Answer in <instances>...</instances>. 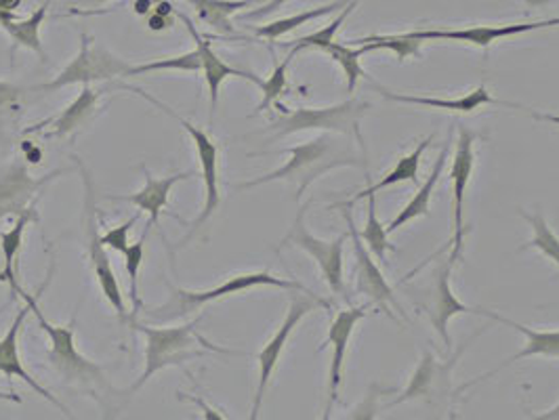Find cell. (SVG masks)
I'll return each instance as SVG.
<instances>
[{"label":"cell","mask_w":559,"mask_h":420,"mask_svg":"<svg viewBox=\"0 0 559 420\" xmlns=\"http://www.w3.org/2000/svg\"><path fill=\"white\" fill-rule=\"evenodd\" d=\"M532 116H534L536 120H547V122H554V124H559V116H554V113L532 112Z\"/></svg>","instance_id":"cell-47"},{"label":"cell","mask_w":559,"mask_h":420,"mask_svg":"<svg viewBox=\"0 0 559 420\" xmlns=\"http://www.w3.org/2000/svg\"><path fill=\"white\" fill-rule=\"evenodd\" d=\"M476 313L477 315L488 317V320H495V322H499V324H504V326H509V328H515L518 333H522V335L526 336V347H524L522 351H518L515 356L507 358V360L497 365V368H492L490 372H486V374L477 376L474 381L465 383L459 392H465V389L476 387L479 383H484L486 379H490L492 374L501 372L507 365L515 364V362H520V360H524V358L545 356V358H558L559 360V331H532V328L524 326V324H518V322H513V320H509V317H503V315H499V313H495V311H486V309H476Z\"/></svg>","instance_id":"cell-17"},{"label":"cell","mask_w":559,"mask_h":420,"mask_svg":"<svg viewBox=\"0 0 559 420\" xmlns=\"http://www.w3.org/2000/svg\"><path fill=\"white\" fill-rule=\"evenodd\" d=\"M32 221H38L36 215V204H32L28 211H24L20 217H15V225L7 231H0V251H2V269H0V281L9 284L13 297H17L22 284H20V276H17V256L22 251L24 244V233L26 227Z\"/></svg>","instance_id":"cell-23"},{"label":"cell","mask_w":559,"mask_h":420,"mask_svg":"<svg viewBox=\"0 0 559 420\" xmlns=\"http://www.w3.org/2000/svg\"><path fill=\"white\" fill-rule=\"evenodd\" d=\"M127 88L133 91V93H138L145 101L154 104L156 108H160V110L168 113V116H173V118L188 131V135L192 137V143H194V147H197L198 163H200V170H202V183H204V204H202V211H200V215H198L197 219L188 225V227H190L188 236H186L183 240H179V244L173 249V251H179V249H183V247L197 236L198 231H200V227H204V225L211 221V217H213V215L219 211V206H222V190H219V145L211 140V135H209L206 131H202L194 122L181 118L179 113L173 112L163 101H158L156 97L147 95L143 88H138V86H127Z\"/></svg>","instance_id":"cell-4"},{"label":"cell","mask_w":559,"mask_h":420,"mask_svg":"<svg viewBox=\"0 0 559 420\" xmlns=\"http://www.w3.org/2000/svg\"><path fill=\"white\" fill-rule=\"evenodd\" d=\"M354 45L360 49V53H372V51H393L400 61L408 57H420V45L423 40L413 38L408 32L406 34H395V36H366L360 40H354Z\"/></svg>","instance_id":"cell-29"},{"label":"cell","mask_w":559,"mask_h":420,"mask_svg":"<svg viewBox=\"0 0 559 420\" xmlns=\"http://www.w3.org/2000/svg\"><path fill=\"white\" fill-rule=\"evenodd\" d=\"M288 0H270V2H265L263 7H259V9H252V11H247V13H242V20H259V17H265V15H270V13H274V11H278L282 4H286Z\"/></svg>","instance_id":"cell-42"},{"label":"cell","mask_w":559,"mask_h":420,"mask_svg":"<svg viewBox=\"0 0 559 420\" xmlns=\"http://www.w3.org/2000/svg\"><path fill=\"white\" fill-rule=\"evenodd\" d=\"M200 317H194L192 322H186L181 326H143L140 322H133L131 326L138 328L141 335L145 336V368L140 374V379L124 392H118L120 399V410L129 404V399L140 393L150 379H154L158 372L173 368V365H183L192 360H200L209 353H222V356H242V351L225 349L215 343H211L206 336L198 333Z\"/></svg>","instance_id":"cell-2"},{"label":"cell","mask_w":559,"mask_h":420,"mask_svg":"<svg viewBox=\"0 0 559 420\" xmlns=\"http://www.w3.org/2000/svg\"><path fill=\"white\" fill-rule=\"evenodd\" d=\"M140 219L141 211L138 215H133L131 219H127L124 224L116 225L112 229H108L106 233H102L104 247L110 249V251L120 252V254H124V252L129 251V247H131V240H129L131 229L140 224Z\"/></svg>","instance_id":"cell-38"},{"label":"cell","mask_w":559,"mask_h":420,"mask_svg":"<svg viewBox=\"0 0 559 420\" xmlns=\"http://www.w3.org/2000/svg\"><path fill=\"white\" fill-rule=\"evenodd\" d=\"M520 215L532 225L534 229V238L531 240V244H526L524 249H536L540 254H545L549 261H554L559 267V238L551 231V227L547 224L545 215L543 213H532L526 215L524 211H520ZM522 249V251H524Z\"/></svg>","instance_id":"cell-35"},{"label":"cell","mask_w":559,"mask_h":420,"mask_svg":"<svg viewBox=\"0 0 559 420\" xmlns=\"http://www.w3.org/2000/svg\"><path fill=\"white\" fill-rule=\"evenodd\" d=\"M0 399H4V401H15V404H22V397H20V395H17L15 392H0Z\"/></svg>","instance_id":"cell-49"},{"label":"cell","mask_w":559,"mask_h":420,"mask_svg":"<svg viewBox=\"0 0 559 420\" xmlns=\"http://www.w3.org/2000/svg\"><path fill=\"white\" fill-rule=\"evenodd\" d=\"M177 399H181V401H190V404L198 406V408H200V412H202V420H227L224 415H222V410L213 408L211 404H206V399H202V397H198V395L177 392Z\"/></svg>","instance_id":"cell-40"},{"label":"cell","mask_w":559,"mask_h":420,"mask_svg":"<svg viewBox=\"0 0 559 420\" xmlns=\"http://www.w3.org/2000/svg\"><path fill=\"white\" fill-rule=\"evenodd\" d=\"M81 4H88V7H99V4H106L108 0H79Z\"/></svg>","instance_id":"cell-52"},{"label":"cell","mask_w":559,"mask_h":420,"mask_svg":"<svg viewBox=\"0 0 559 420\" xmlns=\"http://www.w3.org/2000/svg\"><path fill=\"white\" fill-rule=\"evenodd\" d=\"M293 57L288 53V57L282 61V63H276V68H274V72H272V76L267 79V81H263V84L259 86L261 88V93H263V99H261V104L257 106V110L254 113L265 112V110H270L276 101H278L280 97L284 95V91H286V86H288V65H290V61H293Z\"/></svg>","instance_id":"cell-37"},{"label":"cell","mask_w":559,"mask_h":420,"mask_svg":"<svg viewBox=\"0 0 559 420\" xmlns=\"http://www.w3.org/2000/svg\"><path fill=\"white\" fill-rule=\"evenodd\" d=\"M165 70H173V72H188V74H198L202 72V61H200V53L198 49H192L188 53L181 56L163 57L156 61H147V63H140V65H131V70L127 72V76H141V74H150V72H165Z\"/></svg>","instance_id":"cell-31"},{"label":"cell","mask_w":559,"mask_h":420,"mask_svg":"<svg viewBox=\"0 0 559 420\" xmlns=\"http://www.w3.org/2000/svg\"><path fill=\"white\" fill-rule=\"evenodd\" d=\"M133 11H135L140 17H150L152 11H154V0H135V2H133Z\"/></svg>","instance_id":"cell-44"},{"label":"cell","mask_w":559,"mask_h":420,"mask_svg":"<svg viewBox=\"0 0 559 420\" xmlns=\"http://www.w3.org/2000/svg\"><path fill=\"white\" fill-rule=\"evenodd\" d=\"M24 303H26V301H24ZM29 311H32V308H29V303H26L24 308L17 311L13 324L9 326V331L4 333V336L0 338V372H2L7 379H20V381H24L32 392L36 393V395H40V397H43L45 401H49L51 406H56L57 410H59L66 419L79 420L70 412V408H68L66 404H61L53 393L49 392V389H45L32 374L26 372V368L22 364V356H20V335H22V328H24V322H26Z\"/></svg>","instance_id":"cell-14"},{"label":"cell","mask_w":559,"mask_h":420,"mask_svg":"<svg viewBox=\"0 0 559 420\" xmlns=\"http://www.w3.org/2000/svg\"><path fill=\"white\" fill-rule=\"evenodd\" d=\"M366 309L368 308H349L343 309L336 313L331 331L326 336V343L333 349V358H331V368H329V399L336 401L338 397V387L343 383V364H345V356H347V347L352 335L358 326V322L366 317Z\"/></svg>","instance_id":"cell-21"},{"label":"cell","mask_w":559,"mask_h":420,"mask_svg":"<svg viewBox=\"0 0 559 420\" xmlns=\"http://www.w3.org/2000/svg\"><path fill=\"white\" fill-rule=\"evenodd\" d=\"M368 108L370 106L362 99H347L331 108H297L295 112H284V116H280L278 120H274L267 127V131L274 133V140L306 131H326L349 135L358 140L364 147L360 122Z\"/></svg>","instance_id":"cell-7"},{"label":"cell","mask_w":559,"mask_h":420,"mask_svg":"<svg viewBox=\"0 0 559 420\" xmlns=\"http://www.w3.org/2000/svg\"><path fill=\"white\" fill-rule=\"evenodd\" d=\"M331 308L324 299H320L318 295H293L290 299V305L288 311L284 315V322L280 324L276 335L272 336L267 340V345L259 351L257 356V364H259V379H257V389H254V397H252L251 417L249 420H259L261 417V408H263V399H265V393L270 387V381L278 368L280 358L286 349V343L290 335L295 333V328L301 324V320L311 313L313 309L318 308Z\"/></svg>","instance_id":"cell-9"},{"label":"cell","mask_w":559,"mask_h":420,"mask_svg":"<svg viewBox=\"0 0 559 420\" xmlns=\"http://www.w3.org/2000/svg\"><path fill=\"white\" fill-rule=\"evenodd\" d=\"M257 286H276L284 290H295V292H304V295H313L308 286H304L301 281L284 280L276 278L270 272H249V274H238L227 278L224 284L209 288V290H188V288H175L173 290V299L167 305L154 309L152 317L156 320H173V317H188L198 309L206 308L209 303L222 301L231 295H240L247 292Z\"/></svg>","instance_id":"cell-5"},{"label":"cell","mask_w":559,"mask_h":420,"mask_svg":"<svg viewBox=\"0 0 559 420\" xmlns=\"http://www.w3.org/2000/svg\"><path fill=\"white\" fill-rule=\"evenodd\" d=\"M531 420H559V404L556 408H551V410H547V412H543V415L532 417Z\"/></svg>","instance_id":"cell-46"},{"label":"cell","mask_w":559,"mask_h":420,"mask_svg":"<svg viewBox=\"0 0 559 420\" xmlns=\"http://www.w3.org/2000/svg\"><path fill=\"white\" fill-rule=\"evenodd\" d=\"M452 267H454V261L448 259L447 263H442L436 269L433 284L429 288V299H427V315H429L436 333L442 336L447 347H450V336H448V322H450V317L461 315V313H476V309L467 308L465 303H461L454 297V292L450 288V272H452Z\"/></svg>","instance_id":"cell-19"},{"label":"cell","mask_w":559,"mask_h":420,"mask_svg":"<svg viewBox=\"0 0 559 420\" xmlns=\"http://www.w3.org/2000/svg\"><path fill=\"white\" fill-rule=\"evenodd\" d=\"M53 274H56V254L51 249V265H49V272H47V278L38 286V290L34 295H28L24 288H20L17 297H22L26 303H29L32 313L36 315L38 320V326L40 331L47 335L51 347L47 351V358L51 365L56 368L57 374L72 387H76L79 392H84L86 395H91L93 399H97L102 406H104V420L110 417V399H118V392H114L110 387V381L108 376L104 374V368L95 362H91L88 358H84L83 353L79 351L76 347V335H74V326H76V317L70 320V324L66 326H57L53 322H49L40 309V299L47 290V286L53 280Z\"/></svg>","instance_id":"cell-1"},{"label":"cell","mask_w":559,"mask_h":420,"mask_svg":"<svg viewBox=\"0 0 559 420\" xmlns=\"http://www.w3.org/2000/svg\"><path fill=\"white\" fill-rule=\"evenodd\" d=\"M63 170H53L40 179L29 177L28 167L24 163H13L0 170V219L15 215L20 217L32 204L38 202L43 188H47L57 175Z\"/></svg>","instance_id":"cell-12"},{"label":"cell","mask_w":559,"mask_h":420,"mask_svg":"<svg viewBox=\"0 0 559 420\" xmlns=\"http://www.w3.org/2000/svg\"><path fill=\"white\" fill-rule=\"evenodd\" d=\"M147 28L152 32H163V29L173 28V17H165V15H158V13H152L147 17Z\"/></svg>","instance_id":"cell-43"},{"label":"cell","mask_w":559,"mask_h":420,"mask_svg":"<svg viewBox=\"0 0 559 420\" xmlns=\"http://www.w3.org/2000/svg\"><path fill=\"white\" fill-rule=\"evenodd\" d=\"M143 177H145V185L141 188L138 194L131 196H114L106 194V200H116V202H129L133 206H138L141 213L147 215V227H156L160 221V215L165 213L168 206V196L173 192V188L179 181H186L194 175V170H186V172H175L168 177H154L145 167H141Z\"/></svg>","instance_id":"cell-18"},{"label":"cell","mask_w":559,"mask_h":420,"mask_svg":"<svg viewBox=\"0 0 559 420\" xmlns=\"http://www.w3.org/2000/svg\"><path fill=\"white\" fill-rule=\"evenodd\" d=\"M448 143H450V141H448ZM448 143L444 145V149L440 152V156H438V160H436V165H433V170H431L429 179L420 185L419 192L415 194V197L397 213V217L393 219L392 224L385 227L388 233H393V231H397L400 227H404V225L411 224V221H415V219H419V217H427V215H429V202H431L436 183H438V179H440V175H442V170H444V165H447Z\"/></svg>","instance_id":"cell-27"},{"label":"cell","mask_w":559,"mask_h":420,"mask_svg":"<svg viewBox=\"0 0 559 420\" xmlns=\"http://www.w3.org/2000/svg\"><path fill=\"white\" fill-rule=\"evenodd\" d=\"M177 17L186 24L188 32L192 34V38L197 40L198 53H200V61H202V76H204V83L209 86V99H211V110H209V122L213 124L215 120V112H217V106H219V91H222V84L227 79H242V81H249V83L261 86L263 81L259 76H254L252 72H245V70H238L234 65H227L222 57L217 56L211 47V38L206 36H200L197 26L192 24V20L177 11Z\"/></svg>","instance_id":"cell-13"},{"label":"cell","mask_w":559,"mask_h":420,"mask_svg":"<svg viewBox=\"0 0 559 420\" xmlns=\"http://www.w3.org/2000/svg\"><path fill=\"white\" fill-rule=\"evenodd\" d=\"M197 13L198 20L215 29L217 34L234 36L236 29L231 24V15H236L240 9H247L254 4V0H188Z\"/></svg>","instance_id":"cell-26"},{"label":"cell","mask_w":559,"mask_h":420,"mask_svg":"<svg viewBox=\"0 0 559 420\" xmlns=\"http://www.w3.org/2000/svg\"><path fill=\"white\" fill-rule=\"evenodd\" d=\"M24 0H0V11L9 13V15H17V11L22 9Z\"/></svg>","instance_id":"cell-45"},{"label":"cell","mask_w":559,"mask_h":420,"mask_svg":"<svg viewBox=\"0 0 559 420\" xmlns=\"http://www.w3.org/2000/svg\"><path fill=\"white\" fill-rule=\"evenodd\" d=\"M22 91L11 83H0V112H13L20 108Z\"/></svg>","instance_id":"cell-41"},{"label":"cell","mask_w":559,"mask_h":420,"mask_svg":"<svg viewBox=\"0 0 559 420\" xmlns=\"http://www.w3.org/2000/svg\"><path fill=\"white\" fill-rule=\"evenodd\" d=\"M388 229L385 225L379 221L377 217V202L374 196L366 197V225H364L362 231H360V238L364 240V244L374 252V256L379 261H385V252L393 249L388 240Z\"/></svg>","instance_id":"cell-34"},{"label":"cell","mask_w":559,"mask_h":420,"mask_svg":"<svg viewBox=\"0 0 559 420\" xmlns=\"http://www.w3.org/2000/svg\"><path fill=\"white\" fill-rule=\"evenodd\" d=\"M476 133L469 131L467 127H459V141H456V152L454 160L450 168V179H452V224H454V236H452V252L450 261L456 263L463 252V238H465V227H463V204H465V192L472 181L474 167H476Z\"/></svg>","instance_id":"cell-11"},{"label":"cell","mask_w":559,"mask_h":420,"mask_svg":"<svg viewBox=\"0 0 559 420\" xmlns=\"http://www.w3.org/2000/svg\"><path fill=\"white\" fill-rule=\"evenodd\" d=\"M99 95L97 91H93L91 86H83V91L79 93V97L68 106L63 108L61 112L53 116V118H47V120H40L36 124L28 127L24 131V135H32V133H43L45 137H68L72 135L74 131H79L83 127L84 122L93 116V112L97 110V104H99Z\"/></svg>","instance_id":"cell-20"},{"label":"cell","mask_w":559,"mask_h":420,"mask_svg":"<svg viewBox=\"0 0 559 420\" xmlns=\"http://www.w3.org/2000/svg\"><path fill=\"white\" fill-rule=\"evenodd\" d=\"M379 397H381V389L377 385H372L362 401L352 410L349 419L347 420H374L379 415Z\"/></svg>","instance_id":"cell-39"},{"label":"cell","mask_w":559,"mask_h":420,"mask_svg":"<svg viewBox=\"0 0 559 420\" xmlns=\"http://www.w3.org/2000/svg\"><path fill=\"white\" fill-rule=\"evenodd\" d=\"M559 26V20H543V22H524V24H503V26H474V28L461 29H413L408 32L417 40H454V43H467L476 47H490L492 43L501 38H511L532 29L554 28Z\"/></svg>","instance_id":"cell-16"},{"label":"cell","mask_w":559,"mask_h":420,"mask_svg":"<svg viewBox=\"0 0 559 420\" xmlns=\"http://www.w3.org/2000/svg\"><path fill=\"white\" fill-rule=\"evenodd\" d=\"M150 227L145 225V231L141 233L140 240L133 242L129 247V251L124 252V269L129 274V299L133 303V311H131V324L138 322V313H140L143 303L140 297V269L143 263V254H145V238H147Z\"/></svg>","instance_id":"cell-33"},{"label":"cell","mask_w":559,"mask_h":420,"mask_svg":"<svg viewBox=\"0 0 559 420\" xmlns=\"http://www.w3.org/2000/svg\"><path fill=\"white\" fill-rule=\"evenodd\" d=\"M358 4H360V0H352V2L341 11V15L336 17L333 24H329V26H324V28L318 29V32H313V34H308V36H301V38L293 40V43H290V45H293L290 56H297V53H301V51H306V49L326 51V49L335 43L336 32L341 29V26L345 24V20L354 13V9H356Z\"/></svg>","instance_id":"cell-30"},{"label":"cell","mask_w":559,"mask_h":420,"mask_svg":"<svg viewBox=\"0 0 559 420\" xmlns=\"http://www.w3.org/2000/svg\"><path fill=\"white\" fill-rule=\"evenodd\" d=\"M311 202L306 206H301V211L297 213V219L290 227V231L284 236L280 249L293 244L299 247L301 251L308 252L309 256L318 263L324 280L329 284V288L335 295H343L345 299H349L345 295V281H343V247H345V236H338L335 240L326 242L322 238H316L306 225V211ZM278 249V251H280Z\"/></svg>","instance_id":"cell-10"},{"label":"cell","mask_w":559,"mask_h":420,"mask_svg":"<svg viewBox=\"0 0 559 420\" xmlns=\"http://www.w3.org/2000/svg\"><path fill=\"white\" fill-rule=\"evenodd\" d=\"M333 404H335V401L329 399V404H326V408H324V415H322V420H333L331 419V417H333Z\"/></svg>","instance_id":"cell-50"},{"label":"cell","mask_w":559,"mask_h":420,"mask_svg":"<svg viewBox=\"0 0 559 420\" xmlns=\"http://www.w3.org/2000/svg\"><path fill=\"white\" fill-rule=\"evenodd\" d=\"M349 2H352V0H336V2L318 7V9H311V11H304V13H297V15H290V17H282V20H276V22H270V24H265V26L254 28V34H257L259 38L278 40L282 36L290 34L293 29L301 28V26H306V24L313 22V20H320V17H324V15H331V13H335V11L345 9Z\"/></svg>","instance_id":"cell-28"},{"label":"cell","mask_w":559,"mask_h":420,"mask_svg":"<svg viewBox=\"0 0 559 420\" xmlns=\"http://www.w3.org/2000/svg\"><path fill=\"white\" fill-rule=\"evenodd\" d=\"M549 2H554V0H526V4H528L531 9H536V7H545V4H549Z\"/></svg>","instance_id":"cell-51"},{"label":"cell","mask_w":559,"mask_h":420,"mask_svg":"<svg viewBox=\"0 0 559 420\" xmlns=\"http://www.w3.org/2000/svg\"><path fill=\"white\" fill-rule=\"evenodd\" d=\"M51 2H53V0H45L26 20H15V22H11V24L4 28V32H7L9 38H11V43H13L11 56H13L15 49L24 47V49H28L32 53H36V56L40 57L43 63H47L49 56H47V51H45V47H43V40H40V28H43V24H45V20H47V11H49Z\"/></svg>","instance_id":"cell-25"},{"label":"cell","mask_w":559,"mask_h":420,"mask_svg":"<svg viewBox=\"0 0 559 420\" xmlns=\"http://www.w3.org/2000/svg\"><path fill=\"white\" fill-rule=\"evenodd\" d=\"M326 53L331 56L333 61H336V63L341 65V70H343V74H345V79H347V93H354L358 81L366 76V72H364L362 65H360V57H362L360 49H358V47H352V45L333 43V45L326 49Z\"/></svg>","instance_id":"cell-36"},{"label":"cell","mask_w":559,"mask_h":420,"mask_svg":"<svg viewBox=\"0 0 559 420\" xmlns=\"http://www.w3.org/2000/svg\"><path fill=\"white\" fill-rule=\"evenodd\" d=\"M74 165L79 168L81 177H83L84 185V225H86V251H88V261L95 274L97 286L102 290V295L106 297V301L112 305L118 320L122 324H131V313L127 311L124 305V295L122 288L116 278L108 249L102 242L99 236V224H97V194H95V183H93V175L88 172V168L84 165L79 156H72Z\"/></svg>","instance_id":"cell-6"},{"label":"cell","mask_w":559,"mask_h":420,"mask_svg":"<svg viewBox=\"0 0 559 420\" xmlns=\"http://www.w3.org/2000/svg\"><path fill=\"white\" fill-rule=\"evenodd\" d=\"M442 368L438 365L436 362V358H433V353H423V358H420V364L417 370H415V374H413V379H411V383H408V387L402 392V395L397 397V399H393L390 406H397V404H402V401H408V399H415V397H425V395H429L431 393V387H433V383L438 381L436 376H438V372H440Z\"/></svg>","instance_id":"cell-32"},{"label":"cell","mask_w":559,"mask_h":420,"mask_svg":"<svg viewBox=\"0 0 559 420\" xmlns=\"http://www.w3.org/2000/svg\"><path fill=\"white\" fill-rule=\"evenodd\" d=\"M431 141H433V135H429L427 140L420 141L419 145L411 152V154H406V156H402L397 163H395V167L385 175V177H381L377 183H372V185H368L366 190H362L360 194H356V196L352 197L349 202H338L335 204L341 208V206H345V208H349L352 204H358L360 200H366V197L374 196V194H379L381 190H388V188H392V185H397V183H404V181H411V183H419V167H420V158H423V154H425V149L431 145Z\"/></svg>","instance_id":"cell-24"},{"label":"cell","mask_w":559,"mask_h":420,"mask_svg":"<svg viewBox=\"0 0 559 420\" xmlns=\"http://www.w3.org/2000/svg\"><path fill=\"white\" fill-rule=\"evenodd\" d=\"M374 88L388 99V101H395V104H411V106H425V108H433V110H448V112L472 113L479 110L481 106L488 104H497L492 99V95L488 93L486 84H479L476 91L459 97V99H438V97H419V95H400V93H392L379 84H374Z\"/></svg>","instance_id":"cell-22"},{"label":"cell","mask_w":559,"mask_h":420,"mask_svg":"<svg viewBox=\"0 0 559 420\" xmlns=\"http://www.w3.org/2000/svg\"><path fill=\"white\" fill-rule=\"evenodd\" d=\"M131 70V63L122 57L114 56L104 45H99L93 36L81 34V49L79 56L74 57L51 83L38 84L36 91L56 93L59 88L72 86V84L102 83L127 76Z\"/></svg>","instance_id":"cell-8"},{"label":"cell","mask_w":559,"mask_h":420,"mask_svg":"<svg viewBox=\"0 0 559 420\" xmlns=\"http://www.w3.org/2000/svg\"><path fill=\"white\" fill-rule=\"evenodd\" d=\"M290 156L284 167L276 168L263 177L236 183V190H251L272 181H288L297 185L295 200H301L309 185L322 175L341 167H364V156L356 152L349 141L335 140L331 135H320L316 140L282 149Z\"/></svg>","instance_id":"cell-3"},{"label":"cell","mask_w":559,"mask_h":420,"mask_svg":"<svg viewBox=\"0 0 559 420\" xmlns=\"http://www.w3.org/2000/svg\"><path fill=\"white\" fill-rule=\"evenodd\" d=\"M17 20V15H9V13H2L0 11V28L4 29L11 22H15Z\"/></svg>","instance_id":"cell-48"},{"label":"cell","mask_w":559,"mask_h":420,"mask_svg":"<svg viewBox=\"0 0 559 420\" xmlns=\"http://www.w3.org/2000/svg\"><path fill=\"white\" fill-rule=\"evenodd\" d=\"M341 211H343V217H345L347 227H349V236H352V244H354V254H356V290H358L360 295H366L381 311H385L388 315H392L390 303L395 305V309H400L397 308V303H395V297H393V288L388 284V280L383 278V274H381V269L377 267V263L372 261V254L366 249V244H364V240L360 238L356 225H354V219H352L349 211L343 208V206H341Z\"/></svg>","instance_id":"cell-15"}]
</instances>
